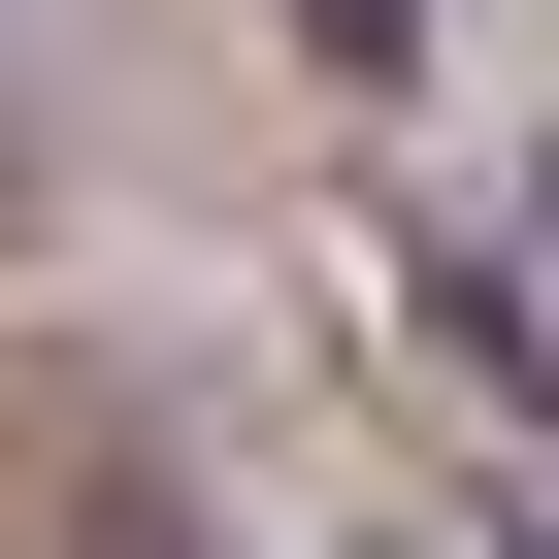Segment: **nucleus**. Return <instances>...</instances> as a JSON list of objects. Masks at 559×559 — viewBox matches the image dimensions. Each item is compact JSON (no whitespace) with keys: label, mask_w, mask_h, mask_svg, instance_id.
<instances>
[{"label":"nucleus","mask_w":559,"mask_h":559,"mask_svg":"<svg viewBox=\"0 0 559 559\" xmlns=\"http://www.w3.org/2000/svg\"><path fill=\"white\" fill-rule=\"evenodd\" d=\"M99 559H198V526H165V493H99Z\"/></svg>","instance_id":"f03ea898"},{"label":"nucleus","mask_w":559,"mask_h":559,"mask_svg":"<svg viewBox=\"0 0 559 559\" xmlns=\"http://www.w3.org/2000/svg\"><path fill=\"white\" fill-rule=\"evenodd\" d=\"M297 34H330V67H395V0H297Z\"/></svg>","instance_id":"f257e3e1"}]
</instances>
